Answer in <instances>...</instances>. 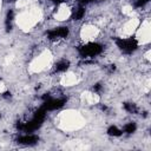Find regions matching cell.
I'll use <instances>...</instances> for the list:
<instances>
[{
	"label": "cell",
	"mask_w": 151,
	"mask_h": 151,
	"mask_svg": "<svg viewBox=\"0 0 151 151\" xmlns=\"http://www.w3.org/2000/svg\"><path fill=\"white\" fill-rule=\"evenodd\" d=\"M38 136H34V135H25V136H21L18 138V143L20 144H25V145H33L38 142Z\"/></svg>",
	"instance_id": "5b68a950"
},
{
	"label": "cell",
	"mask_w": 151,
	"mask_h": 151,
	"mask_svg": "<svg viewBox=\"0 0 151 151\" xmlns=\"http://www.w3.org/2000/svg\"><path fill=\"white\" fill-rule=\"evenodd\" d=\"M54 1H56V3H61L63 0H54Z\"/></svg>",
	"instance_id": "2e32d148"
},
{
	"label": "cell",
	"mask_w": 151,
	"mask_h": 151,
	"mask_svg": "<svg viewBox=\"0 0 151 151\" xmlns=\"http://www.w3.org/2000/svg\"><path fill=\"white\" fill-rule=\"evenodd\" d=\"M4 97L5 98H11V92H5L4 93Z\"/></svg>",
	"instance_id": "5bb4252c"
},
{
	"label": "cell",
	"mask_w": 151,
	"mask_h": 151,
	"mask_svg": "<svg viewBox=\"0 0 151 151\" xmlns=\"http://www.w3.org/2000/svg\"><path fill=\"white\" fill-rule=\"evenodd\" d=\"M116 44H117V46H118L123 52H125V53H131V52H133V51L137 48V46H138L137 41H136L135 39H132V38H130V39H117V40H116Z\"/></svg>",
	"instance_id": "7a4b0ae2"
},
{
	"label": "cell",
	"mask_w": 151,
	"mask_h": 151,
	"mask_svg": "<svg viewBox=\"0 0 151 151\" xmlns=\"http://www.w3.org/2000/svg\"><path fill=\"white\" fill-rule=\"evenodd\" d=\"M84 14H85V10L83 9V7H79L78 10H76L74 12H73V19L74 20H80L83 17H84Z\"/></svg>",
	"instance_id": "52a82bcc"
},
{
	"label": "cell",
	"mask_w": 151,
	"mask_h": 151,
	"mask_svg": "<svg viewBox=\"0 0 151 151\" xmlns=\"http://www.w3.org/2000/svg\"><path fill=\"white\" fill-rule=\"evenodd\" d=\"M70 66V63L67 60H61L59 61L57 65H56V71L57 72H63V71H66Z\"/></svg>",
	"instance_id": "8992f818"
},
{
	"label": "cell",
	"mask_w": 151,
	"mask_h": 151,
	"mask_svg": "<svg viewBox=\"0 0 151 151\" xmlns=\"http://www.w3.org/2000/svg\"><path fill=\"white\" fill-rule=\"evenodd\" d=\"M102 51H103L102 45H99L97 43H89V44L79 47V52L83 57H95V56L99 54Z\"/></svg>",
	"instance_id": "6da1fadb"
},
{
	"label": "cell",
	"mask_w": 151,
	"mask_h": 151,
	"mask_svg": "<svg viewBox=\"0 0 151 151\" xmlns=\"http://www.w3.org/2000/svg\"><path fill=\"white\" fill-rule=\"evenodd\" d=\"M108 133L110 136H115V137H118L122 135V130H119L117 126H110L109 130H108Z\"/></svg>",
	"instance_id": "ba28073f"
},
{
	"label": "cell",
	"mask_w": 151,
	"mask_h": 151,
	"mask_svg": "<svg viewBox=\"0 0 151 151\" xmlns=\"http://www.w3.org/2000/svg\"><path fill=\"white\" fill-rule=\"evenodd\" d=\"M65 99H51L48 98L47 100H45V104H44V109L47 111V110H57V109H60L64 104H65Z\"/></svg>",
	"instance_id": "3957f363"
},
{
	"label": "cell",
	"mask_w": 151,
	"mask_h": 151,
	"mask_svg": "<svg viewBox=\"0 0 151 151\" xmlns=\"http://www.w3.org/2000/svg\"><path fill=\"white\" fill-rule=\"evenodd\" d=\"M124 109H125L127 112H130V113H136V112H137V108H136V105L132 104V103H125V104H124Z\"/></svg>",
	"instance_id": "9c48e42d"
},
{
	"label": "cell",
	"mask_w": 151,
	"mask_h": 151,
	"mask_svg": "<svg viewBox=\"0 0 151 151\" xmlns=\"http://www.w3.org/2000/svg\"><path fill=\"white\" fill-rule=\"evenodd\" d=\"M93 90H95L96 92H99V91L102 90V85H100V84H96L95 88H93Z\"/></svg>",
	"instance_id": "4fadbf2b"
},
{
	"label": "cell",
	"mask_w": 151,
	"mask_h": 151,
	"mask_svg": "<svg viewBox=\"0 0 151 151\" xmlns=\"http://www.w3.org/2000/svg\"><path fill=\"white\" fill-rule=\"evenodd\" d=\"M67 34H68V28L67 27H59V28L50 31L47 33L48 38L52 39V40L53 39H58V38H65V37H67Z\"/></svg>",
	"instance_id": "277c9868"
},
{
	"label": "cell",
	"mask_w": 151,
	"mask_h": 151,
	"mask_svg": "<svg viewBox=\"0 0 151 151\" xmlns=\"http://www.w3.org/2000/svg\"><path fill=\"white\" fill-rule=\"evenodd\" d=\"M91 1H93V0H82V3H85V4H88V3H91Z\"/></svg>",
	"instance_id": "9a60e30c"
},
{
	"label": "cell",
	"mask_w": 151,
	"mask_h": 151,
	"mask_svg": "<svg viewBox=\"0 0 151 151\" xmlns=\"http://www.w3.org/2000/svg\"><path fill=\"white\" fill-rule=\"evenodd\" d=\"M12 19H13V12L10 11V12L7 13V20H6V21H11Z\"/></svg>",
	"instance_id": "7c38bea8"
},
{
	"label": "cell",
	"mask_w": 151,
	"mask_h": 151,
	"mask_svg": "<svg viewBox=\"0 0 151 151\" xmlns=\"http://www.w3.org/2000/svg\"><path fill=\"white\" fill-rule=\"evenodd\" d=\"M149 1V0H137V1H136V5L137 6H143L144 4H146Z\"/></svg>",
	"instance_id": "8fae6325"
},
{
	"label": "cell",
	"mask_w": 151,
	"mask_h": 151,
	"mask_svg": "<svg viewBox=\"0 0 151 151\" xmlns=\"http://www.w3.org/2000/svg\"><path fill=\"white\" fill-rule=\"evenodd\" d=\"M124 131H125L126 133H132V132H135V131H136V124H135V123H129V124H126L125 127H124Z\"/></svg>",
	"instance_id": "30bf717a"
}]
</instances>
